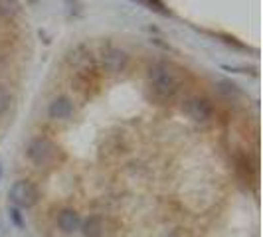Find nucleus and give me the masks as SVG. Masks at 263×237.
<instances>
[{"mask_svg":"<svg viewBox=\"0 0 263 237\" xmlns=\"http://www.w3.org/2000/svg\"><path fill=\"white\" fill-rule=\"evenodd\" d=\"M58 225L64 233H73L81 227V220H79L78 211L73 210H64L58 215Z\"/></svg>","mask_w":263,"mask_h":237,"instance_id":"obj_7","label":"nucleus"},{"mask_svg":"<svg viewBox=\"0 0 263 237\" xmlns=\"http://www.w3.org/2000/svg\"><path fill=\"white\" fill-rule=\"evenodd\" d=\"M101 67L111 75H119L129 67V53L119 46H105L101 52Z\"/></svg>","mask_w":263,"mask_h":237,"instance_id":"obj_3","label":"nucleus"},{"mask_svg":"<svg viewBox=\"0 0 263 237\" xmlns=\"http://www.w3.org/2000/svg\"><path fill=\"white\" fill-rule=\"evenodd\" d=\"M186 113L196 123H210L214 118V107L206 97H190L186 101Z\"/></svg>","mask_w":263,"mask_h":237,"instance_id":"obj_5","label":"nucleus"},{"mask_svg":"<svg viewBox=\"0 0 263 237\" xmlns=\"http://www.w3.org/2000/svg\"><path fill=\"white\" fill-rule=\"evenodd\" d=\"M103 229H105L103 220H101L99 215H91V218H87V220H85V224H83V235L85 237H99L101 233H103Z\"/></svg>","mask_w":263,"mask_h":237,"instance_id":"obj_8","label":"nucleus"},{"mask_svg":"<svg viewBox=\"0 0 263 237\" xmlns=\"http://www.w3.org/2000/svg\"><path fill=\"white\" fill-rule=\"evenodd\" d=\"M10 198L20 208H32L38 202V190L30 180H18L10 188Z\"/></svg>","mask_w":263,"mask_h":237,"instance_id":"obj_4","label":"nucleus"},{"mask_svg":"<svg viewBox=\"0 0 263 237\" xmlns=\"http://www.w3.org/2000/svg\"><path fill=\"white\" fill-rule=\"evenodd\" d=\"M10 103H12V95L4 85H0V115H4L10 109Z\"/></svg>","mask_w":263,"mask_h":237,"instance_id":"obj_10","label":"nucleus"},{"mask_svg":"<svg viewBox=\"0 0 263 237\" xmlns=\"http://www.w3.org/2000/svg\"><path fill=\"white\" fill-rule=\"evenodd\" d=\"M55 152H58V148L48 136H38L28 146V158L40 168L42 166H50L53 162V158H55Z\"/></svg>","mask_w":263,"mask_h":237,"instance_id":"obj_2","label":"nucleus"},{"mask_svg":"<svg viewBox=\"0 0 263 237\" xmlns=\"http://www.w3.org/2000/svg\"><path fill=\"white\" fill-rule=\"evenodd\" d=\"M148 85L160 99H172L180 89V77L176 69L166 62H157L148 67Z\"/></svg>","mask_w":263,"mask_h":237,"instance_id":"obj_1","label":"nucleus"},{"mask_svg":"<svg viewBox=\"0 0 263 237\" xmlns=\"http://www.w3.org/2000/svg\"><path fill=\"white\" fill-rule=\"evenodd\" d=\"M162 237H176L174 233H166V235H162Z\"/></svg>","mask_w":263,"mask_h":237,"instance_id":"obj_11","label":"nucleus"},{"mask_svg":"<svg viewBox=\"0 0 263 237\" xmlns=\"http://www.w3.org/2000/svg\"><path fill=\"white\" fill-rule=\"evenodd\" d=\"M0 12L6 18H18L22 14V4L20 0H0Z\"/></svg>","mask_w":263,"mask_h":237,"instance_id":"obj_9","label":"nucleus"},{"mask_svg":"<svg viewBox=\"0 0 263 237\" xmlns=\"http://www.w3.org/2000/svg\"><path fill=\"white\" fill-rule=\"evenodd\" d=\"M0 176H2V168H0Z\"/></svg>","mask_w":263,"mask_h":237,"instance_id":"obj_12","label":"nucleus"},{"mask_svg":"<svg viewBox=\"0 0 263 237\" xmlns=\"http://www.w3.org/2000/svg\"><path fill=\"white\" fill-rule=\"evenodd\" d=\"M71 115H73V101L66 95L55 97L48 107V117L52 121H67Z\"/></svg>","mask_w":263,"mask_h":237,"instance_id":"obj_6","label":"nucleus"}]
</instances>
